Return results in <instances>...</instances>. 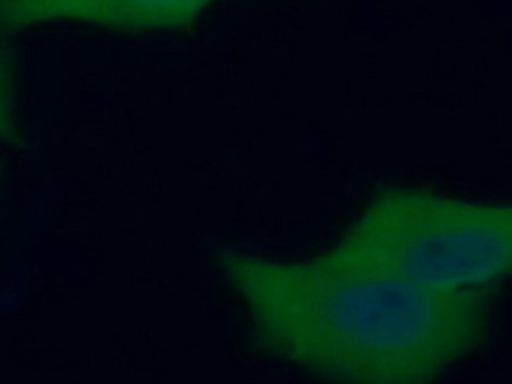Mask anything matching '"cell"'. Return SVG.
<instances>
[{
	"label": "cell",
	"mask_w": 512,
	"mask_h": 384,
	"mask_svg": "<svg viewBox=\"0 0 512 384\" xmlns=\"http://www.w3.org/2000/svg\"><path fill=\"white\" fill-rule=\"evenodd\" d=\"M212 262L256 344L322 384H436L482 346L492 320L490 286L448 290L236 246Z\"/></svg>",
	"instance_id": "obj_1"
},
{
	"label": "cell",
	"mask_w": 512,
	"mask_h": 384,
	"mask_svg": "<svg viewBox=\"0 0 512 384\" xmlns=\"http://www.w3.org/2000/svg\"><path fill=\"white\" fill-rule=\"evenodd\" d=\"M312 260L332 270L400 276L448 290L492 286L512 276V202L392 188L374 196Z\"/></svg>",
	"instance_id": "obj_2"
},
{
	"label": "cell",
	"mask_w": 512,
	"mask_h": 384,
	"mask_svg": "<svg viewBox=\"0 0 512 384\" xmlns=\"http://www.w3.org/2000/svg\"><path fill=\"white\" fill-rule=\"evenodd\" d=\"M210 0H0V32L50 20H78L112 30L176 28Z\"/></svg>",
	"instance_id": "obj_3"
},
{
	"label": "cell",
	"mask_w": 512,
	"mask_h": 384,
	"mask_svg": "<svg viewBox=\"0 0 512 384\" xmlns=\"http://www.w3.org/2000/svg\"><path fill=\"white\" fill-rule=\"evenodd\" d=\"M16 132V72L8 44L0 38V140Z\"/></svg>",
	"instance_id": "obj_4"
}]
</instances>
